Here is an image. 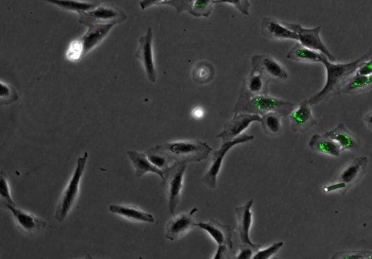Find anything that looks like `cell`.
Masks as SVG:
<instances>
[{"label": "cell", "instance_id": "obj_32", "mask_svg": "<svg viewBox=\"0 0 372 259\" xmlns=\"http://www.w3.org/2000/svg\"><path fill=\"white\" fill-rule=\"evenodd\" d=\"M18 99V92H16L13 86L2 81L1 93H0V103H1V106L12 105Z\"/></svg>", "mask_w": 372, "mask_h": 259}, {"label": "cell", "instance_id": "obj_21", "mask_svg": "<svg viewBox=\"0 0 372 259\" xmlns=\"http://www.w3.org/2000/svg\"><path fill=\"white\" fill-rule=\"evenodd\" d=\"M324 134L339 144L342 151L358 152L361 148L359 137L349 131L343 124H340L334 129Z\"/></svg>", "mask_w": 372, "mask_h": 259}, {"label": "cell", "instance_id": "obj_28", "mask_svg": "<svg viewBox=\"0 0 372 259\" xmlns=\"http://www.w3.org/2000/svg\"><path fill=\"white\" fill-rule=\"evenodd\" d=\"M215 74V67L210 62L201 61L194 65L192 72V78L196 83L206 85L213 80Z\"/></svg>", "mask_w": 372, "mask_h": 259}, {"label": "cell", "instance_id": "obj_35", "mask_svg": "<svg viewBox=\"0 0 372 259\" xmlns=\"http://www.w3.org/2000/svg\"><path fill=\"white\" fill-rule=\"evenodd\" d=\"M195 1L196 0H170V1L163 3L162 6L173 7L178 13L187 12L191 14Z\"/></svg>", "mask_w": 372, "mask_h": 259}, {"label": "cell", "instance_id": "obj_42", "mask_svg": "<svg viewBox=\"0 0 372 259\" xmlns=\"http://www.w3.org/2000/svg\"><path fill=\"white\" fill-rule=\"evenodd\" d=\"M364 122L367 128L372 131V111L367 113L364 117Z\"/></svg>", "mask_w": 372, "mask_h": 259}, {"label": "cell", "instance_id": "obj_20", "mask_svg": "<svg viewBox=\"0 0 372 259\" xmlns=\"http://www.w3.org/2000/svg\"><path fill=\"white\" fill-rule=\"evenodd\" d=\"M196 226L208 232L218 246H226L230 250L233 249L232 231L227 224L211 219L209 222L197 223Z\"/></svg>", "mask_w": 372, "mask_h": 259}, {"label": "cell", "instance_id": "obj_5", "mask_svg": "<svg viewBox=\"0 0 372 259\" xmlns=\"http://www.w3.org/2000/svg\"><path fill=\"white\" fill-rule=\"evenodd\" d=\"M368 165L366 157H359L348 163L333 181L324 187L325 193L339 192L345 196L365 176Z\"/></svg>", "mask_w": 372, "mask_h": 259}, {"label": "cell", "instance_id": "obj_30", "mask_svg": "<svg viewBox=\"0 0 372 259\" xmlns=\"http://www.w3.org/2000/svg\"><path fill=\"white\" fill-rule=\"evenodd\" d=\"M146 153L149 161L157 168L164 171L170 167V163L171 162L170 159L155 147L149 149Z\"/></svg>", "mask_w": 372, "mask_h": 259}, {"label": "cell", "instance_id": "obj_37", "mask_svg": "<svg viewBox=\"0 0 372 259\" xmlns=\"http://www.w3.org/2000/svg\"><path fill=\"white\" fill-rule=\"evenodd\" d=\"M215 3H227L232 5L245 16L249 15L250 3L249 0H215Z\"/></svg>", "mask_w": 372, "mask_h": 259}, {"label": "cell", "instance_id": "obj_14", "mask_svg": "<svg viewBox=\"0 0 372 259\" xmlns=\"http://www.w3.org/2000/svg\"><path fill=\"white\" fill-rule=\"evenodd\" d=\"M5 207L13 214L17 226L27 235H36L47 226L44 219L17 208L16 206L6 205Z\"/></svg>", "mask_w": 372, "mask_h": 259}, {"label": "cell", "instance_id": "obj_11", "mask_svg": "<svg viewBox=\"0 0 372 259\" xmlns=\"http://www.w3.org/2000/svg\"><path fill=\"white\" fill-rule=\"evenodd\" d=\"M287 28L297 33L300 43L310 49L324 54L330 62H335V57L330 53L320 37L321 26L315 28H305L298 24L282 22Z\"/></svg>", "mask_w": 372, "mask_h": 259}, {"label": "cell", "instance_id": "obj_36", "mask_svg": "<svg viewBox=\"0 0 372 259\" xmlns=\"http://www.w3.org/2000/svg\"><path fill=\"white\" fill-rule=\"evenodd\" d=\"M284 246L283 242H279V243H275L272 246L264 249L258 250L255 255H254V259H269L272 256H275L279 251Z\"/></svg>", "mask_w": 372, "mask_h": 259}, {"label": "cell", "instance_id": "obj_19", "mask_svg": "<svg viewBox=\"0 0 372 259\" xmlns=\"http://www.w3.org/2000/svg\"><path fill=\"white\" fill-rule=\"evenodd\" d=\"M261 28L263 36L269 40L299 41L297 33L275 19L264 18Z\"/></svg>", "mask_w": 372, "mask_h": 259}, {"label": "cell", "instance_id": "obj_39", "mask_svg": "<svg viewBox=\"0 0 372 259\" xmlns=\"http://www.w3.org/2000/svg\"><path fill=\"white\" fill-rule=\"evenodd\" d=\"M257 252L256 249H254L249 247H242L240 253L235 258L238 259H250L253 258L254 255Z\"/></svg>", "mask_w": 372, "mask_h": 259}, {"label": "cell", "instance_id": "obj_17", "mask_svg": "<svg viewBox=\"0 0 372 259\" xmlns=\"http://www.w3.org/2000/svg\"><path fill=\"white\" fill-rule=\"evenodd\" d=\"M311 106L306 99L300 103L299 107L290 116L291 129L295 133H307L318 124L312 113Z\"/></svg>", "mask_w": 372, "mask_h": 259}, {"label": "cell", "instance_id": "obj_16", "mask_svg": "<svg viewBox=\"0 0 372 259\" xmlns=\"http://www.w3.org/2000/svg\"><path fill=\"white\" fill-rule=\"evenodd\" d=\"M270 81L256 69H253L242 84L239 98L249 99L254 97L268 94Z\"/></svg>", "mask_w": 372, "mask_h": 259}, {"label": "cell", "instance_id": "obj_34", "mask_svg": "<svg viewBox=\"0 0 372 259\" xmlns=\"http://www.w3.org/2000/svg\"><path fill=\"white\" fill-rule=\"evenodd\" d=\"M0 196H1L2 203L5 206L6 205L16 206L11 197L9 183L3 172H2L1 181H0Z\"/></svg>", "mask_w": 372, "mask_h": 259}, {"label": "cell", "instance_id": "obj_40", "mask_svg": "<svg viewBox=\"0 0 372 259\" xmlns=\"http://www.w3.org/2000/svg\"><path fill=\"white\" fill-rule=\"evenodd\" d=\"M164 0H141L140 7L142 10H146L155 6H161Z\"/></svg>", "mask_w": 372, "mask_h": 259}, {"label": "cell", "instance_id": "obj_29", "mask_svg": "<svg viewBox=\"0 0 372 259\" xmlns=\"http://www.w3.org/2000/svg\"><path fill=\"white\" fill-rule=\"evenodd\" d=\"M277 112H270L261 117V124L263 132L269 136H278L282 132L281 117Z\"/></svg>", "mask_w": 372, "mask_h": 259}, {"label": "cell", "instance_id": "obj_15", "mask_svg": "<svg viewBox=\"0 0 372 259\" xmlns=\"http://www.w3.org/2000/svg\"><path fill=\"white\" fill-rule=\"evenodd\" d=\"M198 212L196 207L189 212L183 213L168 222L165 228V237L171 240H176L190 232L197 226L194 216Z\"/></svg>", "mask_w": 372, "mask_h": 259}, {"label": "cell", "instance_id": "obj_6", "mask_svg": "<svg viewBox=\"0 0 372 259\" xmlns=\"http://www.w3.org/2000/svg\"><path fill=\"white\" fill-rule=\"evenodd\" d=\"M88 158V153L84 152L83 156L77 160V167L72 179L61 196L55 214V218L59 222H63L75 204L79 194V184L84 170H86Z\"/></svg>", "mask_w": 372, "mask_h": 259}, {"label": "cell", "instance_id": "obj_43", "mask_svg": "<svg viewBox=\"0 0 372 259\" xmlns=\"http://www.w3.org/2000/svg\"><path fill=\"white\" fill-rule=\"evenodd\" d=\"M168 1H170V0H164V1L163 3H165V2H168ZM162 6V5H161Z\"/></svg>", "mask_w": 372, "mask_h": 259}, {"label": "cell", "instance_id": "obj_33", "mask_svg": "<svg viewBox=\"0 0 372 259\" xmlns=\"http://www.w3.org/2000/svg\"><path fill=\"white\" fill-rule=\"evenodd\" d=\"M332 259H372V251L368 250L344 251L336 253Z\"/></svg>", "mask_w": 372, "mask_h": 259}, {"label": "cell", "instance_id": "obj_18", "mask_svg": "<svg viewBox=\"0 0 372 259\" xmlns=\"http://www.w3.org/2000/svg\"><path fill=\"white\" fill-rule=\"evenodd\" d=\"M253 203V199H250L245 205L235 208L238 220V227L236 231L239 233L242 247H249L258 251L261 249V245L253 244L249 238V231L253 222V215L251 212Z\"/></svg>", "mask_w": 372, "mask_h": 259}, {"label": "cell", "instance_id": "obj_8", "mask_svg": "<svg viewBox=\"0 0 372 259\" xmlns=\"http://www.w3.org/2000/svg\"><path fill=\"white\" fill-rule=\"evenodd\" d=\"M188 164L174 162L164 170L162 185L166 190L169 199V212L174 216L176 209L181 197L183 187V178Z\"/></svg>", "mask_w": 372, "mask_h": 259}, {"label": "cell", "instance_id": "obj_23", "mask_svg": "<svg viewBox=\"0 0 372 259\" xmlns=\"http://www.w3.org/2000/svg\"><path fill=\"white\" fill-rule=\"evenodd\" d=\"M309 146L313 151L328 154L334 158L340 157L343 151L339 144L325 134L312 135Z\"/></svg>", "mask_w": 372, "mask_h": 259}, {"label": "cell", "instance_id": "obj_4", "mask_svg": "<svg viewBox=\"0 0 372 259\" xmlns=\"http://www.w3.org/2000/svg\"><path fill=\"white\" fill-rule=\"evenodd\" d=\"M114 26L95 25L88 27L87 31L82 37L71 42L68 47L66 59L72 62L81 60L107 39Z\"/></svg>", "mask_w": 372, "mask_h": 259}, {"label": "cell", "instance_id": "obj_3", "mask_svg": "<svg viewBox=\"0 0 372 259\" xmlns=\"http://www.w3.org/2000/svg\"><path fill=\"white\" fill-rule=\"evenodd\" d=\"M294 108L295 105L290 101L263 94L249 99L239 98L235 103L233 112L263 116L270 112H277L286 117L290 115Z\"/></svg>", "mask_w": 372, "mask_h": 259}, {"label": "cell", "instance_id": "obj_41", "mask_svg": "<svg viewBox=\"0 0 372 259\" xmlns=\"http://www.w3.org/2000/svg\"><path fill=\"white\" fill-rule=\"evenodd\" d=\"M230 249L224 245L218 246L217 251L214 256V259H224L228 258V255Z\"/></svg>", "mask_w": 372, "mask_h": 259}, {"label": "cell", "instance_id": "obj_24", "mask_svg": "<svg viewBox=\"0 0 372 259\" xmlns=\"http://www.w3.org/2000/svg\"><path fill=\"white\" fill-rule=\"evenodd\" d=\"M109 211L113 214L134 221L148 223H154L155 222V217L150 214L130 206L111 204L109 206Z\"/></svg>", "mask_w": 372, "mask_h": 259}, {"label": "cell", "instance_id": "obj_2", "mask_svg": "<svg viewBox=\"0 0 372 259\" xmlns=\"http://www.w3.org/2000/svg\"><path fill=\"white\" fill-rule=\"evenodd\" d=\"M171 162L189 164L206 160L212 149L197 140L168 142L155 147Z\"/></svg>", "mask_w": 372, "mask_h": 259}, {"label": "cell", "instance_id": "obj_13", "mask_svg": "<svg viewBox=\"0 0 372 259\" xmlns=\"http://www.w3.org/2000/svg\"><path fill=\"white\" fill-rule=\"evenodd\" d=\"M261 117L258 115L235 114L233 117L224 125L222 131L217 137L222 139L223 142L231 141L240 136L252 123H261Z\"/></svg>", "mask_w": 372, "mask_h": 259}, {"label": "cell", "instance_id": "obj_1", "mask_svg": "<svg viewBox=\"0 0 372 259\" xmlns=\"http://www.w3.org/2000/svg\"><path fill=\"white\" fill-rule=\"evenodd\" d=\"M371 54L372 51L370 50L358 60L348 63H334L324 56L321 63L326 67L327 82L323 90L308 99L310 105L316 106L321 101L340 95L349 78L356 74L359 67L370 58Z\"/></svg>", "mask_w": 372, "mask_h": 259}, {"label": "cell", "instance_id": "obj_9", "mask_svg": "<svg viewBox=\"0 0 372 259\" xmlns=\"http://www.w3.org/2000/svg\"><path fill=\"white\" fill-rule=\"evenodd\" d=\"M253 140L254 135L244 133L231 141L223 142L222 147L213 153L211 165L206 176L203 177L202 182L210 188L216 189L217 187V176L222 167L226 155L235 146L251 142Z\"/></svg>", "mask_w": 372, "mask_h": 259}, {"label": "cell", "instance_id": "obj_12", "mask_svg": "<svg viewBox=\"0 0 372 259\" xmlns=\"http://www.w3.org/2000/svg\"><path fill=\"white\" fill-rule=\"evenodd\" d=\"M253 69L261 72L270 83H281L290 78L286 68L274 58L268 55H256L251 58Z\"/></svg>", "mask_w": 372, "mask_h": 259}, {"label": "cell", "instance_id": "obj_7", "mask_svg": "<svg viewBox=\"0 0 372 259\" xmlns=\"http://www.w3.org/2000/svg\"><path fill=\"white\" fill-rule=\"evenodd\" d=\"M79 23L90 27L95 25H114L123 24L127 19L126 13L112 4H100L94 9L78 14Z\"/></svg>", "mask_w": 372, "mask_h": 259}, {"label": "cell", "instance_id": "obj_31", "mask_svg": "<svg viewBox=\"0 0 372 259\" xmlns=\"http://www.w3.org/2000/svg\"><path fill=\"white\" fill-rule=\"evenodd\" d=\"M215 1V0H196L191 15L196 18H200V17L208 18L212 12Z\"/></svg>", "mask_w": 372, "mask_h": 259}, {"label": "cell", "instance_id": "obj_38", "mask_svg": "<svg viewBox=\"0 0 372 259\" xmlns=\"http://www.w3.org/2000/svg\"><path fill=\"white\" fill-rule=\"evenodd\" d=\"M360 76L372 75V54L370 58L364 62L358 69L356 74Z\"/></svg>", "mask_w": 372, "mask_h": 259}, {"label": "cell", "instance_id": "obj_26", "mask_svg": "<svg viewBox=\"0 0 372 259\" xmlns=\"http://www.w3.org/2000/svg\"><path fill=\"white\" fill-rule=\"evenodd\" d=\"M43 1L63 10L77 12V15L91 10L100 4L97 1L88 2L82 1V0H43Z\"/></svg>", "mask_w": 372, "mask_h": 259}, {"label": "cell", "instance_id": "obj_10", "mask_svg": "<svg viewBox=\"0 0 372 259\" xmlns=\"http://www.w3.org/2000/svg\"><path fill=\"white\" fill-rule=\"evenodd\" d=\"M134 56L143 65L148 81L155 83L157 73L154 56V32L150 27L148 28L145 35L140 38Z\"/></svg>", "mask_w": 372, "mask_h": 259}, {"label": "cell", "instance_id": "obj_27", "mask_svg": "<svg viewBox=\"0 0 372 259\" xmlns=\"http://www.w3.org/2000/svg\"><path fill=\"white\" fill-rule=\"evenodd\" d=\"M372 90V75L360 76L354 74L345 85L342 93L354 95Z\"/></svg>", "mask_w": 372, "mask_h": 259}, {"label": "cell", "instance_id": "obj_25", "mask_svg": "<svg viewBox=\"0 0 372 259\" xmlns=\"http://www.w3.org/2000/svg\"><path fill=\"white\" fill-rule=\"evenodd\" d=\"M325 55L318 51L310 49L302 46L300 43H297L287 54L286 58L289 60L300 62H321Z\"/></svg>", "mask_w": 372, "mask_h": 259}, {"label": "cell", "instance_id": "obj_22", "mask_svg": "<svg viewBox=\"0 0 372 259\" xmlns=\"http://www.w3.org/2000/svg\"><path fill=\"white\" fill-rule=\"evenodd\" d=\"M127 153L135 169V176L137 178H140L148 172H153V174L158 175L162 180L164 179V171L152 164L148 159L146 153L128 151Z\"/></svg>", "mask_w": 372, "mask_h": 259}]
</instances>
